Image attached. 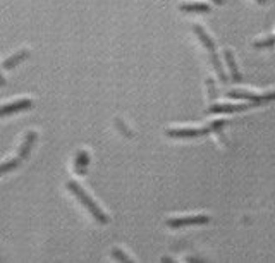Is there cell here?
I'll return each mask as SVG.
<instances>
[{
	"instance_id": "ba28073f",
	"label": "cell",
	"mask_w": 275,
	"mask_h": 263,
	"mask_svg": "<svg viewBox=\"0 0 275 263\" xmlns=\"http://www.w3.org/2000/svg\"><path fill=\"white\" fill-rule=\"evenodd\" d=\"M28 57H30V50H19L17 54H14V55H10L9 59H5L2 67L7 69V71H10V69H14L19 62H23L24 59H28Z\"/></svg>"
},
{
	"instance_id": "9a60e30c",
	"label": "cell",
	"mask_w": 275,
	"mask_h": 263,
	"mask_svg": "<svg viewBox=\"0 0 275 263\" xmlns=\"http://www.w3.org/2000/svg\"><path fill=\"white\" fill-rule=\"evenodd\" d=\"M227 124L225 121H217V122H212L210 124V131H217V132H220L222 131V128Z\"/></svg>"
},
{
	"instance_id": "ac0fdd59",
	"label": "cell",
	"mask_w": 275,
	"mask_h": 263,
	"mask_svg": "<svg viewBox=\"0 0 275 263\" xmlns=\"http://www.w3.org/2000/svg\"><path fill=\"white\" fill-rule=\"evenodd\" d=\"M3 85H5V78H3V76L0 74V86H3Z\"/></svg>"
},
{
	"instance_id": "2e32d148",
	"label": "cell",
	"mask_w": 275,
	"mask_h": 263,
	"mask_svg": "<svg viewBox=\"0 0 275 263\" xmlns=\"http://www.w3.org/2000/svg\"><path fill=\"white\" fill-rule=\"evenodd\" d=\"M116 124H117V128H119L121 131H122V132H124V134H126V136H133V132H131L129 129L126 128V124H124V122L121 121V119H117V121H116Z\"/></svg>"
},
{
	"instance_id": "7a4b0ae2",
	"label": "cell",
	"mask_w": 275,
	"mask_h": 263,
	"mask_svg": "<svg viewBox=\"0 0 275 263\" xmlns=\"http://www.w3.org/2000/svg\"><path fill=\"white\" fill-rule=\"evenodd\" d=\"M210 222V217L208 215H193V217H181V219H169L167 220V226L169 227H184V226H201V224Z\"/></svg>"
},
{
	"instance_id": "6da1fadb",
	"label": "cell",
	"mask_w": 275,
	"mask_h": 263,
	"mask_svg": "<svg viewBox=\"0 0 275 263\" xmlns=\"http://www.w3.org/2000/svg\"><path fill=\"white\" fill-rule=\"evenodd\" d=\"M67 189L76 196V198L79 199V201L83 203V206H85V208L88 210V212L92 213V215L95 217V219L98 220L100 224H107V222H109V217H107L105 213L102 212V208H100V206L96 205V203L93 201L92 198H90L88 193H86L85 189H83L81 186L78 184V182H74V181L67 182Z\"/></svg>"
},
{
	"instance_id": "8fae6325",
	"label": "cell",
	"mask_w": 275,
	"mask_h": 263,
	"mask_svg": "<svg viewBox=\"0 0 275 263\" xmlns=\"http://www.w3.org/2000/svg\"><path fill=\"white\" fill-rule=\"evenodd\" d=\"M179 10H183V12H208L210 7L207 3H181Z\"/></svg>"
},
{
	"instance_id": "9c48e42d",
	"label": "cell",
	"mask_w": 275,
	"mask_h": 263,
	"mask_svg": "<svg viewBox=\"0 0 275 263\" xmlns=\"http://www.w3.org/2000/svg\"><path fill=\"white\" fill-rule=\"evenodd\" d=\"M90 162V157H88V152H85V150H81V152H78V155H76V160H74V170L76 174L83 175L86 172V165H88Z\"/></svg>"
},
{
	"instance_id": "3957f363",
	"label": "cell",
	"mask_w": 275,
	"mask_h": 263,
	"mask_svg": "<svg viewBox=\"0 0 275 263\" xmlns=\"http://www.w3.org/2000/svg\"><path fill=\"white\" fill-rule=\"evenodd\" d=\"M31 107H33V101H31L30 98H23V100H17V101H12V103L2 105V107H0V117L12 115V114L21 112V110H28V108H31Z\"/></svg>"
},
{
	"instance_id": "52a82bcc",
	"label": "cell",
	"mask_w": 275,
	"mask_h": 263,
	"mask_svg": "<svg viewBox=\"0 0 275 263\" xmlns=\"http://www.w3.org/2000/svg\"><path fill=\"white\" fill-rule=\"evenodd\" d=\"M249 108V105H212L210 108L207 110V114H231V112H241Z\"/></svg>"
},
{
	"instance_id": "d6986e66",
	"label": "cell",
	"mask_w": 275,
	"mask_h": 263,
	"mask_svg": "<svg viewBox=\"0 0 275 263\" xmlns=\"http://www.w3.org/2000/svg\"><path fill=\"white\" fill-rule=\"evenodd\" d=\"M212 2H215L217 5H222V3H224V0H212Z\"/></svg>"
},
{
	"instance_id": "8992f818",
	"label": "cell",
	"mask_w": 275,
	"mask_h": 263,
	"mask_svg": "<svg viewBox=\"0 0 275 263\" xmlns=\"http://www.w3.org/2000/svg\"><path fill=\"white\" fill-rule=\"evenodd\" d=\"M227 97H231V98H243V100H249L251 103H255V105L263 103V101H265L263 95H255V93H248V91H239V90L229 91Z\"/></svg>"
},
{
	"instance_id": "5bb4252c",
	"label": "cell",
	"mask_w": 275,
	"mask_h": 263,
	"mask_svg": "<svg viewBox=\"0 0 275 263\" xmlns=\"http://www.w3.org/2000/svg\"><path fill=\"white\" fill-rule=\"evenodd\" d=\"M110 255H112V258H116V260H121V262H133L129 257H127L126 253H122V251L117 250V248H114L112 253H110Z\"/></svg>"
},
{
	"instance_id": "e0dca14e",
	"label": "cell",
	"mask_w": 275,
	"mask_h": 263,
	"mask_svg": "<svg viewBox=\"0 0 275 263\" xmlns=\"http://www.w3.org/2000/svg\"><path fill=\"white\" fill-rule=\"evenodd\" d=\"M207 85H208V91H210V98L212 100H215V98H217V90H215V86H214V81L208 79Z\"/></svg>"
},
{
	"instance_id": "277c9868",
	"label": "cell",
	"mask_w": 275,
	"mask_h": 263,
	"mask_svg": "<svg viewBox=\"0 0 275 263\" xmlns=\"http://www.w3.org/2000/svg\"><path fill=\"white\" fill-rule=\"evenodd\" d=\"M210 131V126L203 129H169L167 136H172V138H194V136H205Z\"/></svg>"
},
{
	"instance_id": "7c38bea8",
	"label": "cell",
	"mask_w": 275,
	"mask_h": 263,
	"mask_svg": "<svg viewBox=\"0 0 275 263\" xmlns=\"http://www.w3.org/2000/svg\"><path fill=\"white\" fill-rule=\"evenodd\" d=\"M19 164H21V159H19V157H17V159L7 160V162L0 164V175H3V174L10 172V170L17 169V167H19Z\"/></svg>"
},
{
	"instance_id": "30bf717a",
	"label": "cell",
	"mask_w": 275,
	"mask_h": 263,
	"mask_svg": "<svg viewBox=\"0 0 275 263\" xmlns=\"http://www.w3.org/2000/svg\"><path fill=\"white\" fill-rule=\"evenodd\" d=\"M224 55H225V61H227L229 69H231L232 81H234V83H241L243 78H241V74H239V71H238V66H236V62H234V55H232V52L231 50H225Z\"/></svg>"
},
{
	"instance_id": "5b68a950",
	"label": "cell",
	"mask_w": 275,
	"mask_h": 263,
	"mask_svg": "<svg viewBox=\"0 0 275 263\" xmlns=\"http://www.w3.org/2000/svg\"><path fill=\"white\" fill-rule=\"evenodd\" d=\"M36 138H38L36 131H28L26 132V136H24V139H23V145L19 146V153H17V157H19L21 160L28 159V155H30V152H31V148H33Z\"/></svg>"
},
{
	"instance_id": "ffe728a7",
	"label": "cell",
	"mask_w": 275,
	"mask_h": 263,
	"mask_svg": "<svg viewBox=\"0 0 275 263\" xmlns=\"http://www.w3.org/2000/svg\"><path fill=\"white\" fill-rule=\"evenodd\" d=\"M256 2H258V3H262V5H263V3H267V0H256Z\"/></svg>"
},
{
	"instance_id": "4fadbf2b",
	"label": "cell",
	"mask_w": 275,
	"mask_h": 263,
	"mask_svg": "<svg viewBox=\"0 0 275 263\" xmlns=\"http://www.w3.org/2000/svg\"><path fill=\"white\" fill-rule=\"evenodd\" d=\"M274 45H275V36H270V38H265V40H262V41H255L253 47L255 48H267V47H274Z\"/></svg>"
}]
</instances>
